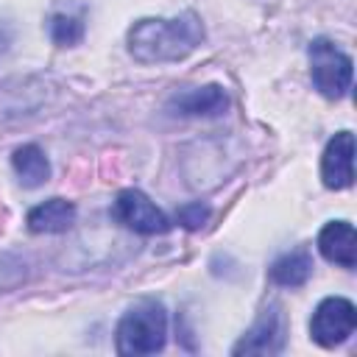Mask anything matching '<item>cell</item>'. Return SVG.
Listing matches in <instances>:
<instances>
[{
	"mask_svg": "<svg viewBox=\"0 0 357 357\" xmlns=\"http://www.w3.org/2000/svg\"><path fill=\"white\" fill-rule=\"evenodd\" d=\"M226 106H229V98L215 84L178 92L170 100V109H176L178 114H220V112H226Z\"/></svg>",
	"mask_w": 357,
	"mask_h": 357,
	"instance_id": "9",
	"label": "cell"
},
{
	"mask_svg": "<svg viewBox=\"0 0 357 357\" xmlns=\"http://www.w3.org/2000/svg\"><path fill=\"white\" fill-rule=\"evenodd\" d=\"M310 273H312V257L307 248H298V251L279 257L271 268V279L282 287H298L310 279Z\"/></svg>",
	"mask_w": 357,
	"mask_h": 357,
	"instance_id": "11",
	"label": "cell"
},
{
	"mask_svg": "<svg viewBox=\"0 0 357 357\" xmlns=\"http://www.w3.org/2000/svg\"><path fill=\"white\" fill-rule=\"evenodd\" d=\"M75 220V206L64 198H50L39 206H33L28 212V229L31 231H45V234H53V231H67Z\"/></svg>",
	"mask_w": 357,
	"mask_h": 357,
	"instance_id": "10",
	"label": "cell"
},
{
	"mask_svg": "<svg viewBox=\"0 0 357 357\" xmlns=\"http://www.w3.org/2000/svg\"><path fill=\"white\" fill-rule=\"evenodd\" d=\"M321 178L329 190H343L354 181V137L340 131L329 139L321 159Z\"/></svg>",
	"mask_w": 357,
	"mask_h": 357,
	"instance_id": "7",
	"label": "cell"
},
{
	"mask_svg": "<svg viewBox=\"0 0 357 357\" xmlns=\"http://www.w3.org/2000/svg\"><path fill=\"white\" fill-rule=\"evenodd\" d=\"M11 162H14V170H17L20 181H22L25 187H39V184H45L47 176H50V162H47V156L42 153V148H36V145H22V148H17Z\"/></svg>",
	"mask_w": 357,
	"mask_h": 357,
	"instance_id": "12",
	"label": "cell"
},
{
	"mask_svg": "<svg viewBox=\"0 0 357 357\" xmlns=\"http://www.w3.org/2000/svg\"><path fill=\"white\" fill-rule=\"evenodd\" d=\"M81 33H84V28H81V22L75 17L56 14L50 20V36H53L56 45H75L81 39Z\"/></svg>",
	"mask_w": 357,
	"mask_h": 357,
	"instance_id": "13",
	"label": "cell"
},
{
	"mask_svg": "<svg viewBox=\"0 0 357 357\" xmlns=\"http://www.w3.org/2000/svg\"><path fill=\"white\" fill-rule=\"evenodd\" d=\"M114 218L139 231V234H162L170 229L167 218L162 215V209L153 206V201L148 195H142L139 190H123L114 201Z\"/></svg>",
	"mask_w": 357,
	"mask_h": 357,
	"instance_id": "5",
	"label": "cell"
},
{
	"mask_svg": "<svg viewBox=\"0 0 357 357\" xmlns=\"http://www.w3.org/2000/svg\"><path fill=\"white\" fill-rule=\"evenodd\" d=\"M318 248L321 254L335 262V265H343V268H354L357 262V234H354V226L346 223V220H335V223H326L318 234Z\"/></svg>",
	"mask_w": 357,
	"mask_h": 357,
	"instance_id": "8",
	"label": "cell"
},
{
	"mask_svg": "<svg viewBox=\"0 0 357 357\" xmlns=\"http://www.w3.org/2000/svg\"><path fill=\"white\" fill-rule=\"evenodd\" d=\"M167 315L159 301L134 304L117 324V351L120 354H153L165 346Z\"/></svg>",
	"mask_w": 357,
	"mask_h": 357,
	"instance_id": "2",
	"label": "cell"
},
{
	"mask_svg": "<svg viewBox=\"0 0 357 357\" xmlns=\"http://www.w3.org/2000/svg\"><path fill=\"white\" fill-rule=\"evenodd\" d=\"M204 39V28L195 14L173 20H139L128 33V50L142 64L178 61L192 53Z\"/></svg>",
	"mask_w": 357,
	"mask_h": 357,
	"instance_id": "1",
	"label": "cell"
},
{
	"mask_svg": "<svg viewBox=\"0 0 357 357\" xmlns=\"http://www.w3.org/2000/svg\"><path fill=\"white\" fill-rule=\"evenodd\" d=\"M354 324H357V310L349 298H340V296H332V298H324L315 312H312V321H310V332H312V340L324 349H332L337 343H343L351 332H354Z\"/></svg>",
	"mask_w": 357,
	"mask_h": 357,
	"instance_id": "4",
	"label": "cell"
},
{
	"mask_svg": "<svg viewBox=\"0 0 357 357\" xmlns=\"http://www.w3.org/2000/svg\"><path fill=\"white\" fill-rule=\"evenodd\" d=\"M282 343H284V315L273 304L240 337V343L231 349V354H276L282 349Z\"/></svg>",
	"mask_w": 357,
	"mask_h": 357,
	"instance_id": "6",
	"label": "cell"
},
{
	"mask_svg": "<svg viewBox=\"0 0 357 357\" xmlns=\"http://www.w3.org/2000/svg\"><path fill=\"white\" fill-rule=\"evenodd\" d=\"M310 73L315 89L326 98H343L351 86V59L329 39H315L310 45Z\"/></svg>",
	"mask_w": 357,
	"mask_h": 357,
	"instance_id": "3",
	"label": "cell"
},
{
	"mask_svg": "<svg viewBox=\"0 0 357 357\" xmlns=\"http://www.w3.org/2000/svg\"><path fill=\"white\" fill-rule=\"evenodd\" d=\"M206 218H209V206H204V204H187V206L178 209V220H181V226H187V229L204 226Z\"/></svg>",
	"mask_w": 357,
	"mask_h": 357,
	"instance_id": "14",
	"label": "cell"
}]
</instances>
